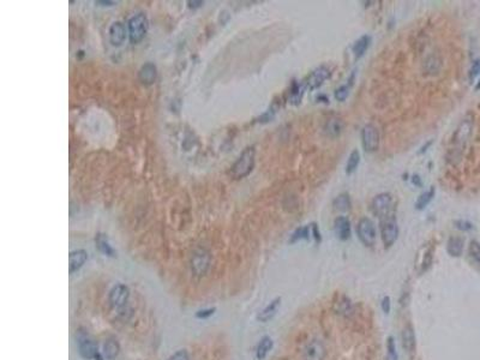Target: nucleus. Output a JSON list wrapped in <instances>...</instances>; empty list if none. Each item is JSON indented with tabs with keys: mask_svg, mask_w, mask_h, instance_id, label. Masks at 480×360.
Segmentation results:
<instances>
[{
	"mask_svg": "<svg viewBox=\"0 0 480 360\" xmlns=\"http://www.w3.org/2000/svg\"><path fill=\"white\" fill-rule=\"evenodd\" d=\"M357 233L360 241L365 245V246H373L377 238V232H376V226L370 220L369 217H362L359 220L358 225H357Z\"/></svg>",
	"mask_w": 480,
	"mask_h": 360,
	"instance_id": "423d86ee",
	"label": "nucleus"
},
{
	"mask_svg": "<svg viewBox=\"0 0 480 360\" xmlns=\"http://www.w3.org/2000/svg\"><path fill=\"white\" fill-rule=\"evenodd\" d=\"M472 127H473V121L470 118H466L465 120L461 121V124L459 125L456 131L454 133V137H452V159H456V157H460L461 150L463 149L465 147L466 142L468 141L470 138L471 133H472Z\"/></svg>",
	"mask_w": 480,
	"mask_h": 360,
	"instance_id": "7ed1b4c3",
	"label": "nucleus"
},
{
	"mask_svg": "<svg viewBox=\"0 0 480 360\" xmlns=\"http://www.w3.org/2000/svg\"><path fill=\"white\" fill-rule=\"evenodd\" d=\"M209 267V255L204 251L195 253L192 261H191V269H192L193 274L197 276H202L207 272Z\"/></svg>",
	"mask_w": 480,
	"mask_h": 360,
	"instance_id": "f8f14e48",
	"label": "nucleus"
},
{
	"mask_svg": "<svg viewBox=\"0 0 480 360\" xmlns=\"http://www.w3.org/2000/svg\"><path fill=\"white\" fill-rule=\"evenodd\" d=\"M130 297V291L129 288L126 287L125 285H117L112 288L110 292V302L112 305V307L114 309H121V307L126 306L127 300H129Z\"/></svg>",
	"mask_w": 480,
	"mask_h": 360,
	"instance_id": "9d476101",
	"label": "nucleus"
},
{
	"mask_svg": "<svg viewBox=\"0 0 480 360\" xmlns=\"http://www.w3.org/2000/svg\"><path fill=\"white\" fill-rule=\"evenodd\" d=\"M413 184L417 185V186H421V180H420L419 176H414L413 177Z\"/></svg>",
	"mask_w": 480,
	"mask_h": 360,
	"instance_id": "c03bdc74",
	"label": "nucleus"
},
{
	"mask_svg": "<svg viewBox=\"0 0 480 360\" xmlns=\"http://www.w3.org/2000/svg\"><path fill=\"white\" fill-rule=\"evenodd\" d=\"M78 347H80V354L84 359H95V357L99 354L97 351V343L94 340L90 339L86 332L81 331L78 334Z\"/></svg>",
	"mask_w": 480,
	"mask_h": 360,
	"instance_id": "1a4fd4ad",
	"label": "nucleus"
},
{
	"mask_svg": "<svg viewBox=\"0 0 480 360\" xmlns=\"http://www.w3.org/2000/svg\"><path fill=\"white\" fill-rule=\"evenodd\" d=\"M256 150L253 147H249L240 154L231 168V176L234 179H242L247 177L255 167Z\"/></svg>",
	"mask_w": 480,
	"mask_h": 360,
	"instance_id": "f257e3e1",
	"label": "nucleus"
},
{
	"mask_svg": "<svg viewBox=\"0 0 480 360\" xmlns=\"http://www.w3.org/2000/svg\"><path fill=\"white\" fill-rule=\"evenodd\" d=\"M126 28L121 22H114L110 28V40L113 46H120L126 39Z\"/></svg>",
	"mask_w": 480,
	"mask_h": 360,
	"instance_id": "ddd939ff",
	"label": "nucleus"
},
{
	"mask_svg": "<svg viewBox=\"0 0 480 360\" xmlns=\"http://www.w3.org/2000/svg\"><path fill=\"white\" fill-rule=\"evenodd\" d=\"M380 230L384 246L390 247L391 245H394L399 237V226H397L395 215L380 220Z\"/></svg>",
	"mask_w": 480,
	"mask_h": 360,
	"instance_id": "39448f33",
	"label": "nucleus"
},
{
	"mask_svg": "<svg viewBox=\"0 0 480 360\" xmlns=\"http://www.w3.org/2000/svg\"><path fill=\"white\" fill-rule=\"evenodd\" d=\"M359 163H360V152L358 150H353V151L351 152L350 157H348L347 163H346V174H348V176L353 174L357 168H358Z\"/></svg>",
	"mask_w": 480,
	"mask_h": 360,
	"instance_id": "c85d7f7f",
	"label": "nucleus"
},
{
	"mask_svg": "<svg viewBox=\"0 0 480 360\" xmlns=\"http://www.w3.org/2000/svg\"><path fill=\"white\" fill-rule=\"evenodd\" d=\"M157 77V70L152 62H147L141 67L140 72H138V78L144 86H151L155 83Z\"/></svg>",
	"mask_w": 480,
	"mask_h": 360,
	"instance_id": "4468645a",
	"label": "nucleus"
},
{
	"mask_svg": "<svg viewBox=\"0 0 480 360\" xmlns=\"http://www.w3.org/2000/svg\"><path fill=\"white\" fill-rule=\"evenodd\" d=\"M394 210V198L389 192L380 193L371 202V211L380 220L392 216Z\"/></svg>",
	"mask_w": 480,
	"mask_h": 360,
	"instance_id": "f03ea898",
	"label": "nucleus"
},
{
	"mask_svg": "<svg viewBox=\"0 0 480 360\" xmlns=\"http://www.w3.org/2000/svg\"><path fill=\"white\" fill-rule=\"evenodd\" d=\"M351 198L348 193H341V195L337 196L334 201H332V207L336 211L345 212L348 211L351 209Z\"/></svg>",
	"mask_w": 480,
	"mask_h": 360,
	"instance_id": "b1692460",
	"label": "nucleus"
},
{
	"mask_svg": "<svg viewBox=\"0 0 480 360\" xmlns=\"http://www.w3.org/2000/svg\"><path fill=\"white\" fill-rule=\"evenodd\" d=\"M311 236V228L310 226H304V227L297 228L291 236L290 242L291 244H296L299 240H307Z\"/></svg>",
	"mask_w": 480,
	"mask_h": 360,
	"instance_id": "c756f323",
	"label": "nucleus"
},
{
	"mask_svg": "<svg viewBox=\"0 0 480 360\" xmlns=\"http://www.w3.org/2000/svg\"><path fill=\"white\" fill-rule=\"evenodd\" d=\"M435 193H436V190L433 186L430 187L427 191H425V192H422L416 202V209L422 210L426 208V207L431 203V201L433 200V197H435Z\"/></svg>",
	"mask_w": 480,
	"mask_h": 360,
	"instance_id": "bb28decb",
	"label": "nucleus"
},
{
	"mask_svg": "<svg viewBox=\"0 0 480 360\" xmlns=\"http://www.w3.org/2000/svg\"><path fill=\"white\" fill-rule=\"evenodd\" d=\"M361 143L364 150L367 152H373L380 147V132L377 127L372 124H367L361 130Z\"/></svg>",
	"mask_w": 480,
	"mask_h": 360,
	"instance_id": "0eeeda50",
	"label": "nucleus"
},
{
	"mask_svg": "<svg viewBox=\"0 0 480 360\" xmlns=\"http://www.w3.org/2000/svg\"><path fill=\"white\" fill-rule=\"evenodd\" d=\"M119 351H120L119 343L117 342L116 340L111 339L106 341L105 346H103V356H105L106 358L110 360L114 359L119 354Z\"/></svg>",
	"mask_w": 480,
	"mask_h": 360,
	"instance_id": "cd10ccee",
	"label": "nucleus"
},
{
	"mask_svg": "<svg viewBox=\"0 0 480 360\" xmlns=\"http://www.w3.org/2000/svg\"><path fill=\"white\" fill-rule=\"evenodd\" d=\"M274 116H275V111L272 110V108H271V110H269L268 112H266V113H264L263 116L261 117V118H260V121H262V122L270 121V120H271L272 118H274Z\"/></svg>",
	"mask_w": 480,
	"mask_h": 360,
	"instance_id": "ea45409f",
	"label": "nucleus"
},
{
	"mask_svg": "<svg viewBox=\"0 0 480 360\" xmlns=\"http://www.w3.org/2000/svg\"><path fill=\"white\" fill-rule=\"evenodd\" d=\"M390 309H391V302H390L389 297H384L382 299V310H383L384 313H389Z\"/></svg>",
	"mask_w": 480,
	"mask_h": 360,
	"instance_id": "58836bf2",
	"label": "nucleus"
},
{
	"mask_svg": "<svg viewBox=\"0 0 480 360\" xmlns=\"http://www.w3.org/2000/svg\"><path fill=\"white\" fill-rule=\"evenodd\" d=\"M305 89H306L305 88V84H299L297 82H294L290 91V97H288L290 103H292V105H299L301 102Z\"/></svg>",
	"mask_w": 480,
	"mask_h": 360,
	"instance_id": "a878e982",
	"label": "nucleus"
},
{
	"mask_svg": "<svg viewBox=\"0 0 480 360\" xmlns=\"http://www.w3.org/2000/svg\"><path fill=\"white\" fill-rule=\"evenodd\" d=\"M326 347L321 340H312L306 345L304 350V360H324L326 358Z\"/></svg>",
	"mask_w": 480,
	"mask_h": 360,
	"instance_id": "9b49d317",
	"label": "nucleus"
},
{
	"mask_svg": "<svg viewBox=\"0 0 480 360\" xmlns=\"http://www.w3.org/2000/svg\"><path fill=\"white\" fill-rule=\"evenodd\" d=\"M95 242H96V246L100 250V252H102L105 256H110V257H114L116 256V251L110 245L107 237L105 234H97L96 238H95Z\"/></svg>",
	"mask_w": 480,
	"mask_h": 360,
	"instance_id": "5701e85b",
	"label": "nucleus"
},
{
	"mask_svg": "<svg viewBox=\"0 0 480 360\" xmlns=\"http://www.w3.org/2000/svg\"><path fill=\"white\" fill-rule=\"evenodd\" d=\"M335 233H336L337 238L342 241L350 239L351 237V222L346 216H339L336 217L334 222Z\"/></svg>",
	"mask_w": 480,
	"mask_h": 360,
	"instance_id": "2eb2a0df",
	"label": "nucleus"
},
{
	"mask_svg": "<svg viewBox=\"0 0 480 360\" xmlns=\"http://www.w3.org/2000/svg\"><path fill=\"white\" fill-rule=\"evenodd\" d=\"M477 89H480V81H479V84H478V86H477Z\"/></svg>",
	"mask_w": 480,
	"mask_h": 360,
	"instance_id": "49530a36",
	"label": "nucleus"
},
{
	"mask_svg": "<svg viewBox=\"0 0 480 360\" xmlns=\"http://www.w3.org/2000/svg\"><path fill=\"white\" fill-rule=\"evenodd\" d=\"M454 225H455V227L457 228V230L463 231V232L473 230V225H472L470 221H467V220H456L454 222Z\"/></svg>",
	"mask_w": 480,
	"mask_h": 360,
	"instance_id": "c9c22d12",
	"label": "nucleus"
},
{
	"mask_svg": "<svg viewBox=\"0 0 480 360\" xmlns=\"http://www.w3.org/2000/svg\"><path fill=\"white\" fill-rule=\"evenodd\" d=\"M95 4L102 5V6H111V5H116L117 2H114V1H101V0H99V1H95Z\"/></svg>",
	"mask_w": 480,
	"mask_h": 360,
	"instance_id": "37998d69",
	"label": "nucleus"
},
{
	"mask_svg": "<svg viewBox=\"0 0 480 360\" xmlns=\"http://www.w3.org/2000/svg\"><path fill=\"white\" fill-rule=\"evenodd\" d=\"M280 302H281L280 298H276V299L272 300V301L270 302V304L266 307V309H263L261 311L260 315L257 316V320L262 322V323H266V322L271 320V318L274 317L275 315H276L277 309H279V306H280Z\"/></svg>",
	"mask_w": 480,
	"mask_h": 360,
	"instance_id": "aec40b11",
	"label": "nucleus"
},
{
	"mask_svg": "<svg viewBox=\"0 0 480 360\" xmlns=\"http://www.w3.org/2000/svg\"><path fill=\"white\" fill-rule=\"evenodd\" d=\"M272 348V340L270 339L269 336H264L262 337V340L260 341L257 346V351H256V357H257L258 360H263L268 356V353L271 351Z\"/></svg>",
	"mask_w": 480,
	"mask_h": 360,
	"instance_id": "393cba45",
	"label": "nucleus"
},
{
	"mask_svg": "<svg viewBox=\"0 0 480 360\" xmlns=\"http://www.w3.org/2000/svg\"><path fill=\"white\" fill-rule=\"evenodd\" d=\"M463 241L462 238L460 237H451L448 240V244H447V251L451 257H460L462 255L463 251Z\"/></svg>",
	"mask_w": 480,
	"mask_h": 360,
	"instance_id": "4be33fe9",
	"label": "nucleus"
},
{
	"mask_svg": "<svg viewBox=\"0 0 480 360\" xmlns=\"http://www.w3.org/2000/svg\"><path fill=\"white\" fill-rule=\"evenodd\" d=\"M370 43H371V36H369V35H362L360 39L356 41V43L353 45V48H352L356 60L360 59L362 56H364L365 52H366L367 48L370 47Z\"/></svg>",
	"mask_w": 480,
	"mask_h": 360,
	"instance_id": "412c9836",
	"label": "nucleus"
},
{
	"mask_svg": "<svg viewBox=\"0 0 480 360\" xmlns=\"http://www.w3.org/2000/svg\"><path fill=\"white\" fill-rule=\"evenodd\" d=\"M479 72H480V60H476V61H473V64H472L470 73H468V77H470V81L472 83H473L474 80H476L477 76L479 75Z\"/></svg>",
	"mask_w": 480,
	"mask_h": 360,
	"instance_id": "f704fd0d",
	"label": "nucleus"
},
{
	"mask_svg": "<svg viewBox=\"0 0 480 360\" xmlns=\"http://www.w3.org/2000/svg\"><path fill=\"white\" fill-rule=\"evenodd\" d=\"M468 255H470L471 260L480 267V242L477 240H472L470 246H468Z\"/></svg>",
	"mask_w": 480,
	"mask_h": 360,
	"instance_id": "7c9ffc66",
	"label": "nucleus"
},
{
	"mask_svg": "<svg viewBox=\"0 0 480 360\" xmlns=\"http://www.w3.org/2000/svg\"><path fill=\"white\" fill-rule=\"evenodd\" d=\"M334 310L335 312L339 313V315L348 317V316H351L352 312H353V305H352L351 300L348 299L347 297L340 294V296H337L336 299L334 300Z\"/></svg>",
	"mask_w": 480,
	"mask_h": 360,
	"instance_id": "6ab92c4d",
	"label": "nucleus"
},
{
	"mask_svg": "<svg viewBox=\"0 0 480 360\" xmlns=\"http://www.w3.org/2000/svg\"><path fill=\"white\" fill-rule=\"evenodd\" d=\"M402 347L403 350L408 353H413L416 351L417 347V342H416V334H414V330L412 328L411 324H407L405 326V328L402 330Z\"/></svg>",
	"mask_w": 480,
	"mask_h": 360,
	"instance_id": "dca6fc26",
	"label": "nucleus"
},
{
	"mask_svg": "<svg viewBox=\"0 0 480 360\" xmlns=\"http://www.w3.org/2000/svg\"><path fill=\"white\" fill-rule=\"evenodd\" d=\"M350 95V86L346 84V86H341L340 88H337L335 90V99L337 101H345Z\"/></svg>",
	"mask_w": 480,
	"mask_h": 360,
	"instance_id": "473e14b6",
	"label": "nucleus"
},
{
	"mask_svg": "<svg viewBox=\"0 0 480 360\" xmlns=\"http://www.w3.org/2000/svg\"><path fill=\"white\" fill-rule=\"evenodd\" d=\"M432 252H433L432 246L427 247V249L425 250L424 257H422L421 264H420V266H421V269H420V271H421V272H424V271H426V270H429V268L431 267V264H432Z\"/></svg>",
	"mask_w": 480,
	"mask_h": 360,
	"instance_id": "2f4dec72",
	"label": "nucleus"
},
{
	"mask_svg": "<svg viewBox=\"0 0 480 360\" xmlns=\"http://www.w3.org/2000/svg\"><path fill=\"white\" fill-rule=\"evenodd\" d=\"M310 228H311V234L313 236V238H315L316 240V242H321V233H320V231H318V227H317V225L316 223H312V225L310 226Z\"/></svg>",
	"mask_w": 480,
	"mask_h": 360,
	"instance_id": "4c0bfd02",
	"label": "nucleus"
},
{
	"mask_svg": "<svg viewBox=\"0 0 480 360\" xmlns=\"http://www.w3.org/2000/svg\"><path fill=\"white\" fill-rule=\"evenodd\" d=\"M387 350H388V356L391 360H397V352H396V346H395V341L394 337L390 336L388 341H387Z\"/></svg>",
	"mask_w": 480,
	"mask_h": 360,
	"instance_id": "72a5a7b5",
	"label": "nucleus"
},
{
	"mask_svg": "<svg viewBox=\"0 0 480 360\" xmlns=\"http://www.w3.org/2000/svg\"><path fill=\"white\" fill-rule=\"evenodd\" d=\"M168 360H190V358H189V354H187V352L181 350V351L176 352L173 356L168 358Z\"/></svg>",
	"mask_w": 480,
	"mask_h": 360,
	"instance_id": "e433bc0d",
	"label": "nucleus"
},
{
	"mask_svg": "<svg viewBox=\"0 0 480 360\" xmlns=\"http://www.w3.org/2000/svg\"><path fill=\"white\" fill-rule=\"evenodd\" d=\"M343 126H345V124H343L342 119L337 118V117H332V118H330L326 121L323 131L328 137L334 138L341 135V132H342L343 130Z\"/></svg>",
	"mask_w": 480,
	"mask_h": 360,
	"instance_id": "f3484780",
	"label": "nucleus"
},
{
	"mask_svg": "<svg viewBox=\"0 0 480 360\" xmlns=\"http://www.w3.org/2000/svg\"><path fill=\"white\" fill-rule=\"evenodd\" d=\"M431 143H432V142H429V143H426V146L422 147L421 150H420V151H419V154H422V152H424V151H426L427 148H429V147L431 146Z\"/></svg>",
	"mask_w": 480,
	"mask_h": 360,
	"instance_id": "a18cd8bd",
	"label": "nucleus"
},
{
	"mask_svg": "<svg viewBox=\"0 0 480 360\" xmlns=\"http://www.w3.org/2000/svg\"><path fill=\"white\" fill-rule=\"evenodd\" d=\"M148 18L144 13H137L129 21V36L131 43H138L144 39L148 31Z\"/></svg>",
	"mask_w": 480,
	"mask_h": 360,
	"instance_id": "20e7f679",
	"label": "nucleus"
},
{
	"mask_svg": "<svg viewBox=\"0 0 480 360\" xmlns=\"http://www.w3.org/2000/svg\"><path fill=\"white\" fill-rule=\"evenodd\" d=\"M215 312V309H208V310H202V311H198L197 312V317L198 318H208L210 317V316L212 315V313Z\"/></svg>",
	"mask_w": 480,
	"mask_h": 360,
	"instance_id": "a19ab883",
	"label": "nucleus"
},
{
	"mask_svg": "<svg viewBox=\"0 0 480 360\" xmlns=\"http://www.w3.org/2000/svg\"><path fill=\"white\" fill-rule=\"evenodd\" d=\"M330 76H331V70L328 66H326V65H322V66L315 69L307 76L306 80L304 81L305 88L310 90L318 89L320 87L323 86L324 82L328 80Z\"/></svg>",
	"mask_w": 480,
	"mask_h": 360,
	"instance_id": "6e6552de",
	"label": "nucleus"
},
{
	"mask_svg": "<svg viewBox=\"0 0 480 360\" xmlns=\"http://www.w3.org/2000/svg\"><path fill=\"white\" fill-rule=\"evenodd\" d=\"M87 258H88V253L84 250H75L70 252L69 255V267H70V274L77 271L78 269L82 268L84 263H86Z\"/></svg>",
	"mask_w": 480,
	"mask_h": 360,
	"instance_id": "a211bd4d",
	"label": "nucleus"
},
{
	"mask_svg": "<svg viewBox=\"0 0 480 360\" xmlns=\"http://www.w3.org/2000/svg\"><path fill=\"white\" fill-rule=\"evenodd\" d=\"M187 4H189L190 9H197V7H201L202 5L204 4V2L203 1H189Z\"/></svg>",
	"mask_w": 480,
	"mask_h": 360,
	"instance_id": "79ce46f5",
	"label": "nucleus"
}]
</instances>
